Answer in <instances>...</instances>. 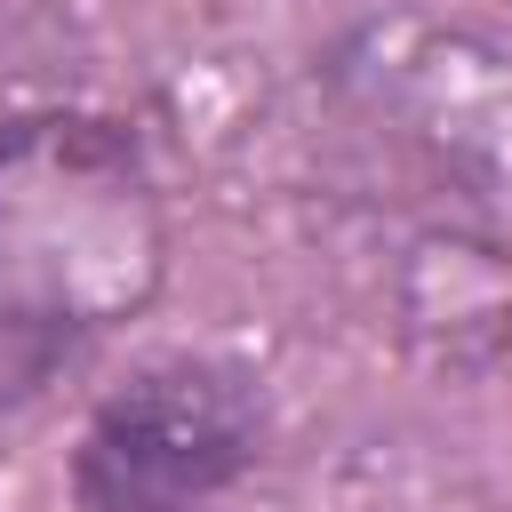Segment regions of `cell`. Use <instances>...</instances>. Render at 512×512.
I'll return each instance as SVG.
<instances>
[{
    "instance_id": "cell-1",
    "label": "cell",
    "mask_w": 512,
    "mask_h": 512,
    "mask_svg": "<svg viewBox=\"0 0 512 512\" xmlns=\"http://www.w3.org/2000/svg\"><path fill=\"white\" fill-rule=\"evenodd\" d=\"M160 280V200L136 152L88 120L0 144V376L32 384Z\"/></svg>"
},
{
    "instance_id": "cell-2",
    "label": "cell",
    "mask_w": 512,
    "mask_h": 512,
    "mask_svg": "<svg viewBox=\"0 0 512 512\" xmlns=\"http://www.w3.org/2000/svg\"><path fill=\"white\" fill-rule=\"evenodd\" d=\"M264 448L256 384L224 360H152L96 400L72 488L88 512H200Z\"/></svg>"
}]
</instances>
